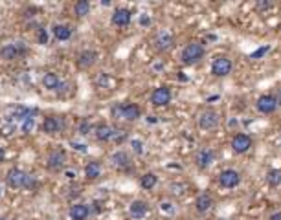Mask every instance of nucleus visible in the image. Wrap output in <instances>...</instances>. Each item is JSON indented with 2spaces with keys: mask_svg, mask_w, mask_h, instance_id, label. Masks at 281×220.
Returning a JSON list of instances; mask_svg holds the SVG:
<instances>
[{
  "mask_svg": "<svg viewBox=\"0 0 281 220\" xmlns=\"http://www.w3.org/2000/svg\"><path fill=\"white\" fill-rule=\"evenodd\" d=\"M6 182L11 189H29L31 191L39 185L33 176L28 175L26 171H22V169H19V167H13L7 171Z\"/></svg>",
  "mask_w": 281,
  "mask_h": 220,
  "instance_id": "nucleus-1",
  "label": "nucleus"
},
{
  "mask_svg": "<svg viewBox=\"0 0 281 220\" xmlns=\"http://www.w3.org/2000/svg\"><path fill=\"white\" fill-rule=\"evenodd\" d=\"M110 114L116 119H125V121H136L138 117L142 116V110L134 103H118L110 109Z\"/></svg>",
  "mask_w": 281,
  "mask_h": 220,
  "instance_id": "nucleus-2",
  "label": "nucleus"
},
{
  "mask_svg": "<svg viewBox=\"0 0 281 220\" xmlns=\"http://www.w3.org/2000/svg\"><path fill=\"white\" fill-rule=\"evenodd\" d=\"M204 53H206V50H204V44L202 43H189L182 50V63L184 65H195V63H199L202 57H204Z\"/></svg>",
  "mask_w": 281,
  "mask_h": 220,
  "instance_id": "nucleus-3",
  "label": "nucleus"
},
{
  "mask_svg": "<svg viewBox=\"0 0 281 220\" xmlns=\"http://www.w3.org/2000/svg\"><path fill=\"white\" fill-rule=\"evenodd\" d=\"M65 163H66V151H63V149H53L44 158V167L48 169V171H61V169L65 167Z\"/></svg>",
  "mask_w": 281,
  "mask_h": 220,
  "instance_id": "nucleus-4",
  "label": "nucleus"
},
{
  "mask_svg": "<svg viewBox=\"0 0 281 220\" xmlns=\"http://www.w3.org/2000/svg\"><path fill=\"white\" fill-rule=\"evenodd\" d=\"M219 121H221L219 112H215L213 109L202 110L201 114H199V119H197V123H199V127H201L202 131H213V129L219 127Z\"/></svg>",
  "mask_w": 281,
  "mask_h": 220,
  "instance_id": "nucleus-5",
  "label": "nucleus"
},
{
  "mask_svg": "<svg viewBox=\"0 0 281 220\" xmlns=\"http://www.w3.org/2000/svg\"><path fill=\"white\" fill-rule=\"evenodd\" d=\"M66 129V119L63 116H48L44 117L43 121V132L44 134H59V132H63Z\"/></svg>",
  "mask_w": 281,
  "mask_h": 220,
  "instance_id": "nucleus-6",
  "label": "nucleus"
},
{
  "mask_svg": "<svg viewBox=\"0 0 281 220\" xmlns=\"http://www.w3.org/2000/svg\"><path fill=\"white\" fill-rule=\"evenodd\" d=\"M26 53V46L24 43H13V44H6L2 50H0V59L4 61H17V59Z\"/></svg>",
  "mask_w": 281,
  "mask_h": 220,
  "instance_id": "nucleus-7",
  "label": "nucleus"
},
{
  "mask_svg": "<svg viewBox=\"0 0 281 220\" xmlns=\"http://www.w3.org/2000/svg\"><path fill=\"white\" fill-rule=\"evenodd\" d=\"M171 97H173V94H171V90L167 87H158L153 90L151 94V105H154V107H167L169 103H171Z\"/></svg>",
  "mask_w": 281,
  "mask_h": 220,
  "instance_id": "nucleus-8",
  "label": "nucleus"
},
{
  "mask_svg": "<svg viewBox=\"0 0 281 220\" xmlns=\"http://www.w3.org/2000/svg\"><path fill=\"white\" fill-rule=\"evenodd\" d=\"M154 46H156V50L158 51H167L171 50L175 46V37L171 31H167V29H162L156 33L154 37Z\"/></svg>",
  "mask_w": 281,
  "mask_h": 220,
  "instance_id": "nucleus-9",
  "label": "nucleus"
},
{
  "mask_svg": "<svg viewBox=\"0 0 281 220\" xmlns=\"http://www.w3.org/2000/svg\"><path fill=\"white\" fill-rule=\"evenodd\" d=\"M219 183L223 187H226V189H233V187H237L241 183V175L237 171H233V169H226V171H223L219 175Z\"/></svg>",
  "mask_w": 281,
  "mask_h": 220,
  "instance_id": "nucleus-10",
  "label": "nucleus"
},
{
  "mask_svg": "<svg viewBox=\"0 0 281 220\" xmlns=\"http://www.w3.org/2000/svg\"><path fill=\"white\" fill-rule=\"evenodd\" d=\"M278 97L276 95H270V94H265L261 95L257 103H255V109L259 110L261 114H272L276 109H278Z\"/></svg>",
  "mask_w": 281,
  "mask_h": 220,
  "instance_id": "nucleus-11",
  "label": "nucleus"
},
{
  "mask_svg": "<svg viewBox=\"0 0 281 220\" xmlns=\"http://www.w3.org/2000/svg\"><path fill=\"white\" fill-rule=\"evenodd\" d=\"M231 61L228 57H215V61L211 63V73L215 77H226L231 72Z\"/></svg>",
  "mask_w": 281,
  "mask_h": 220,
  "instance_id": "nucleus-12",
  "label": "nucleus"
},
{
  "mask_svg": "<svg viewBox=\"0 0 281 220\" xmlns=\"http://www.w3.org/2000/svg\"><path fill=\"white\" fill-rule=\"evenodd\" d=\"M252 147V138L248 134H235L233 139H231V149L237 154H245L250 151Z\"/></svg>",
  "mask_w": 281,
  "mask_h": 220,
  "instance_id": "nucleus-13",
  "label": "nucleus"
},
{
  "mask_svg": "<svg viewBox=\"0 0 281 220\" xmlns=\"http://www.w3.org/2000/svg\"><path fill=\"white\" fill-rule=\"evenodd\" d=\"M130 19H132V13H130V9L127 7H118L112 17H110V22L118 26V28H125V26H129L130 24Z\"/></svg>",
  "mask_w": 281,
  "mask_h": 220,
  "instance_id": "nucleus-14",
  "label": "nucleus"
},
{
  "mask_svg": "<svg viewBox=\"0 0 281 220\" xmlns=\"http://www.w3.org/2000/svg\"><path fill=\"white\" fill-rule=\"evenodd\" d=\"M110 161H112V165H114L118 171H129L132 167V161H130L129 154L125 153V151H116L112 156H110Z\"/></svg>",
  "mask_w": 281,
  "mask_h": 220,
  "instance_id": "nucleus-15",
  "label": "nucleus"
},
{
  "mask_svg": "<svg viewBox=\"0 0 281 220\" xmlns=\"http://www.w3.org/2000/svg\"><path fill=\"white\" fill-rule=\"evenodd\" d=\"M215 161V153L211 149H201L195 156V163L199 169H208Z\"/></svg>",
  "mask_w": 281,
  "mask_h": 220,
  "instance_id": "nucleus-16",
  "label": "nucleus"
},
{
  "mask_svg": "<svg viewBox=\"0 0 281 220\" xmlns=\"http://www.w3.org/2000/svg\"><path fill=\"white\" fill-rule=\"evenodd\" d=\"M114 132L116 129L110 127L108 123H100L94 127V136H96L98 141H110V139L114 138Z\"/></svg>",
  "mask_w": 281,
  "mask_h": 220,
  "instance_id": "nucleus-17",
  "label": "nucleus"
},
{
  "mask_svg": "<svg viewBox=\"0 0 281 220\" xmlns=\"http://www.w3.org/2000/svg\"><path fill=\"white\" fill-rule=\"evenodd\" d=\"M43 87L46 90H51V92H61V87H65V83L59 79L57 73L46 72L43 75Z\"/></svg>",
  "mask_w": 281,
  "mask_h": 220,
  "instance_id": "nucleus-18",
  "label": "nucleus"
},
{
  "mask_svg": "<svg viewBox=\"0 0 281 220\" xmlns=\"http://www.w3.org/2000/svg\"><path fill=\"white\" fill-rule=\"evenodd\" d=\"M70 220H87L90 217V207L87 204H74L70 205Z\"/></svg>",
  "mask_w": 281,
  "mask_h": 220,
  "instance_id": "nucleus-19",
  "label": "nucleus"
},
{
  "mask_svg": "<svg viewBox=\"0 0 281 220\" xmlns=\"http://www.w3.org/2000/svg\"><path fill=\"white\" fill-rule=\"evenodd\" d=\"M98 61V53L94 50H83L77 55V66L79 68H92Z\"/></svg>",
  "mask_w": 281,
  "mask_h": 220,
  "instance_id": "nucleus-20",
  "label": "nucleus"
},
{
  "mask_svg": "<svg viewBox=\"0 0 281 220\" xmlns=\"http://www.w3.org/2000/svg\"><path fill=\"white\" fill-rule=\"evenodd\" d=\"M7 112H11V117L19 119V121L29 119V117H33L37 114V110H31V109H28V107H21V105H17V107H9Z\"/></svg>",
  "mask_w": 281,
  "mask_h": 220,
  "instance_id": "nucleus-21",
  "label": "nucleus"
},
{
  "mask_svg": "<svg viewBox=\"0 0 281 220\" xmlns=\"http://www.w3.org/2000/svg\"><path fill=\"white\" fill-rule=\"evenodd\" d=\"M147 211H149V205L144 200H134L129 205V213L132 219H144L145 215H147Z\"/></svg>",
  "mask_w": 281,
  "mask_h": 220,
  "instance_id": "nucleus-22",
  "label": "nucleus"
},
{
  "mask_svg": "<svg viewBox=\"0 0 281 220\" xmlns=\"http://www.w3.org/2000/svg\"><path fill=\"white\" fill-rule=\"evenodd\" d=\"M213 205V198H211V195H208V193H201L199 197H197V200H195V209L199 213H206Z\"/></svg>",
  "mask_w": 281,
  "mask_h": 220,
  "instance_id": "nucleus-23",
  "label": "nucleus"
},
{
  "mask_svg": "<svg viewBox=\"0 0 281 220\" xmlns=\"http://www.w3.org/2000/svg\"><path fill=\"white\" fill-rule=\"evenodd\" d=\"M51 33L57 41H68L72 37V28L68 24H53L51 28Z\"/></svg>",
  "mask_w": 281,
  "mask_h": 220,
  "instance_id": "nucleus-24",
  "label": "nucleus"
},
{
  "mask_svg": "<svg viewBox=\"0 0 281 220\" xmlns=\"http://www.w3.org/2000/svg\"><path fill=\"white\" fill-rule=\"evenodd\" d=\"M85 176L88 180H98L101 176V163L100 161H88L87 167H85Z\"/></svg>",
  "mask_w": 281,
  "mask_h": 220,
  "instance_id": "nucleus-25",
  "label": "nucleus"
},
{
  "mask_svg": "<svg viewBox=\"0 0 281 220\" xmlns=\"http://www.w3.org/2000/svg\"><path fill=\"white\" fill-rule=\"evenodd\" d=\"M156 182H158V178H156L154 173H145V175L140 178V185H142L145 191H151L153 187L156 185Z\"/></svg>",
  "mask_w": 281,
  "mask_h": 220,
  "instance_id": "nucleus-26",
  "label": "nucleus"
},
{
  "mask_svg": "<svg viewBox=\"0 0 281 220\" xmlns=\"http://www.w3.org/2000/svg\"><path fill=\"white\" fill-rule=\"evenodd\" d=\"M74 13H76V17H79V19L87 17V15L90 13V2H88V0H79V2H76Z\"/></svg>",
  "mask_w": 281,
  "mask_h": 220,
  "instance_id": "nucleus-27",
  "label": "nucleus"
},
{
  "mask_svg": "<svg viewBox=\"0 0 281 220\" xmlns=\"http://www.w3.org/2000/svg\"><path fill=\"white\" fill-rule=\"evenodd\" d=\"M267 182L270 183L272 187H276V185H280V183H281V171H278V169H274V171H268Z\"/></svg>",
  "mask_w": 281,
  "mask_h": 220,
  "instance_id": "nucleus-28",
  "label": "nucleus"
},
{
  "mask_svg": "<svg viewBox=\"0 0 281 220\" xmlns=\"http://www.w3.org/2000/svg\"><path fill=\"white\" fill-rule=\"evenodd\" d=\"M77 131H79L81 136H87L88 132L94 131V127H92V123H90L88 119H81L79 125H77Z\"/></svg>",
  "mask_w": 281,
  "mask_h": 220,
  "instance_id": "nucleus-29",
  "label": "nucleus"
},
{
  "mask_svg": "<svg viewBox=\"0 0 281 220\" xmlns=\"http://www.w3.org/2000/svg\"><path fill=\"white\" fill-rule=\"evenodd\" d=\"M33 127H35V119H33V117L22 121V132H26V134H28L29 131H33Z\"/></svg>",
  "mask_w": 281,
  "mask_h": 220,
  "instance_id": "nucleus-30",
  "label": "nucleus"
},
{
  "mask_svg": "<svg viewBox=\"0 0 281 220\" xmlns=\"http://www.w3.org/2000/svg\"><path fill=\"white\" fill-rule=\"evenodd\" d=\"M130 145H132V151H134L136 154L144 153V145H142V141H140V139H132V141H130Z\"/></svg>",
  "mask_w": 281,
  "mask_h": 220,
  "instance_id": "nucleus-31",
  "label": "nucleus"
},
{
  "mask_svg": "<svg viewBox=\"0 0 281 220\" xmlns=\"http://www.w3.org/2000/svg\"><path fill=\"white\" fill-rule=\"evenodd\" d=\"M39 44H48V33L46 29H39Z\"/></svg>",
  "mask_w": 281,
  "mask_h": 220,
  "instance_id": "nucleus-32",
  "label": "nucleus"
},
{
  "mask_svg": "<svg viewBox=\"0 0 281 220\" xmlns=\"http://www.w3.org/2000/svg\"><path fill=\"white\" fill-rule=\"evenodd\" d=\"M268 51V46H263V48H261V50H255L252 53V59H257V57H261V55H265V53H267Z\"/></svg>",
  "mask_w": 281,
  "mask_h": 220,
  "instance_id": "nucleus-33",
  "label": "nucleus"
},
{
  "mask_svg": "<svg viewBox=\"0 0 281 220\" xmlns=\"http://www.w3.org/2000/svg\"><path fill=\"white\" fill-rule=\"evenodd\" d=\"M140 24H142V26H149V24H151V19H149L147 15H142V17H140Z\"/></svg>",
  "mask_w": 281,
  "mask_h": 220,
  "instance_id": "nucleus-34",
  "label": "nucleus"
},
{
  "mask_svg": "<svg viewBox=\"0 0 281 220\" xmlns=\"http://www.w3.org/2000/svg\"><path fill=\"white\" fill-rule=\"evenodd\" d=\"M72 147H74V149H77V151H81V153H87V147L81 145V143H76V141H74Z\"/></svg>",
  "mask_w": 281,
  "mask_h": 220,
  "instance_id": "nucleus-35",
  "label": "nucleus"
},
{
  "mask_svg": "<svg viewBox=\"0 0 281 220\" xmlns=\"http://www.w3.org/2000/svg\"><path fill=\"white\" fill-rule=\"evenodd\" d=\"M272 6V2H257V9H267Z\"/></svg>",
  "mask_w": 281,
  "mask_h": 220,
  "instance_id": "nucleus-36",
  "label": "nucleus"
},
{
  "mask_svg": "<svg viewBox=\"0 0 281 220\" xmlns=\"http://www.w3.org/2000/svg\"><path fill=\"white\" fill-rule=\"evenodd\" d=\"M162 209H166V211H173L171 204H162Z\"/></svg>",
  "mask_w": 281,
  "mask_h": 220,
  "instance_id": "nucleus-37",
  "label": "nucleus"
},
{
  "mask_svg": "<svg viewBox=\"0 0 281 220\" xmlns=\"http://www.w3.org/2000/svg\"><path fill=\"white\" fill-rule=\"evenodd\" d=\"M270 220H281V213H274V215L270 217Z\"/></svg>",
  "mask_w": 281,
  "mask_h": 220,
  "instance_id": "nucleus-38",
  "label": "nucleus"
},
{
  "mask_svg": "<svg viewBox=\"0 0 281 220\" xmlns=\"http://www.w3.org/2000/svg\"><path fill=\"white\" fill-rule=\"evenodd\" d=\"M4 158H6V151H4V149H0V161H4Z\"/></svg>",
  "mask_w": 281,
  "mask_h": 220,
  "instance_id": "nucleus-39",
  "label": "nucleus"
},
{
  "mask_svg": "<svg viewBox=\"0 0 281 220\" xmlns=\"http://www.w3.org/2000/svg\"><path fill=\"white\" fill-rule=\"evenodd\" d=\"M66 176H68V178H76V175H74L72 171H66Z\"/></svg>",
  "mask_w": 281,
  "mask_h": 220,
  "instance_id": "nucleus-40",
  "label": "nucleus"
},
{
  "mask_svg": "<svg viewBox=\"0 0 281 220\" xmlns=\"http://www.w3.org/2000/svg\"><path fill=\"white\" fill-rule=\"evenodd\" d=\"M0 220H7V219H4V217H0Z\"/></svg>",
  "mask_w": 281,
  "mask_h": 220,
  "instance_id": "nucleus-41",
  "label": "nucleus"
},
{
  "mask_svg": "<svg viewBox=\"0 0 281 220\" xmlns=\"http://www.w3.org/2000/svg\"><path fill=\"white\" fill-rule=\"evenodd\" d=\"M0 195H2V189H0Z\"/></svg>",
  "mask_w": 281,
  "mask_h": 220,
  "instance_id": "nucleus-42",
  "label": "nucleus"
}]
</instances>
